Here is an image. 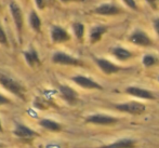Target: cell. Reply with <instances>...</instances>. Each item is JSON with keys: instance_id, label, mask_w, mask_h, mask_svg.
Segmentation results:
<instances>
[{"instance_id": "2", "label": "cell", "mask_w": 159, "mask_h": 148, "mask_svg": "<svg viewBox=\"0 0 159 148\" xmlns=\"http://www.w3.org/2000/svg\"><path fill=\"white\" fill-rule=\"evenodd\" d=\"M130 42H132L133 44H136V46H141V47H148L152 46V40L151 38L147 36V34L143 30L136 29L134 30L133 33L130 35L129 37Z\"/></svg>"}, {"instance_id": "16", "label": "cell", "mask_w": 159, "mask_h": 148, "mask_svg": "<svg viewBox=\"0 0 159 148\" xmlns=\"http://www.w3.org/2000/svg\"><path fill=\"white\" fill-rule=\"evenodd\" d=\"M14 134L19 137H25V138H28V137H33L35 136L36 132H34L33 130H30V128L25 127L23 124H17L16 128L14 130Z\"/></svg>"}, {"instance_id": "22", "label": "cell", "mask_w": 159, "mask_h": 148, "mask_svg": "<svg viewBox=\"0 0 159 148\" xmlns=\"http://www.w3.org/2000/svg\"><path fill=\"white\" fill-rule=\"evenodd\" d=\"M122 1H124L130 9H132V10H138V7H136V3L134 0H122Z\"/></svg>"}, {"instance_id": "20", "label": "cell", "mask_w": 159, "mask_h": 148, "mask_svg": "<svg viewBox=\"0 0 159 148\" xmlns=\"http://www.w3.org/2000/svg\"><path fill=\"white\" fill-rule=\"evenodd\" d=\"M156 63H157V59L152 54L144 55L142 59V64L144 65L145 67H152V66H154Z\"/></svg>"}, {"instance_id": "30", "label": "cell", "mask_w": 159, "mask_h": 148, "mask_svg": "<svg viewBox=\"0 0 159 148\" xmlns=\"http://www.w3.org/2000/svg\"><path fill=\"white\" fill-rule=\"evenodd\" d=\"M158 81H159V77H158Z\"/></svg>"}, {"instance_id": "7", "label": "cell", "mask_w": 159, "mask_h": 148, "mask_svg": "<svg viewBox=\"0 0 159 148\" xmlns=\"http://www.w3.org/2000/svg\"><path fill=\"white\" fill-rule=\"evenodd\" d=\"M73 81H75L78 86H80L81 88L84 89H103V87L101 84H98V82H95L94 80L90 79V78L84 77V76H76V77L73 78Z\"/></svg>"}, {"instance_id": "6", "label": "cell", "mask_w": 159, "mask_h": 148, "mask_svg": "<svg viewBox=\"0 0 159 148\" xmlns=\"http://www.w3.org/2000/svg\"><path fill=\"white\" fill-rule=\"evenodd\" d=\"M126 93L134 96V97L143 98V100H154L155 98V96L153 95L151 91L146 89L139 88V87H128L126 89Z\"/></svg>"}, {"instance_id": "11", "label": "cell", "mask_w": 159, "mask_h": 148, "mask_svg": "<svg viewBox=\"0 0 159 148\" xmlns=\"http://www.w3.org/2000/svg\"><path fill=\"white\" fill-rule=\"evenodd\" d=\"M10 10H11V13H12L13 20H14V22H15V25H16L17 30L21 31L22 27H23V16H22L21 9H20V7L17 6L15 2H11Z\"/></svg>"}, {"instance_id": "10", "label": "cell", "mask_w": 159, "mask_h": 148, "mask_svg": "<svg viewBox=\"0 0 159 148\" xmlns=\"http://www.w3.org/2000/svg\"><path fill=\"white\" fill-rule=\"evenodd\" d=\"M136 142L131 138H121V140L115 141L111 144L104 145L100 148H135Z\"/></svg>"}, {"instance_id": "12", "label": "cell", "mask_w": 159, "mask_h": 148, "mask_svg": "<svg viewBox=\"0 0 159 148\" xmlns=\"http://www.w3.org/2000/svg\"><path fill=\"white\" fill-rule=\"evenodd\" d=\"M108 29L107 26H103V25H98L94 26L92 29L90 30V41L92 43H95V42L100 41V39L103 37L105 33Z\"/></svg>"}, {"instance_id": "21", "label": "cell", "mask_w": 159, "mask_h": 148, "mask_svg": "<svg viewBox=\"0 0 159 148\" xmlns=\"http://www.w3.org/2000/svg\"><path fill=\"white\" fill-rule=\"evenodd\" d=\"M73 29H74V33H75L76 37H77L78 39H82L84 34V26L82 25L81 23H75L73 25Z\"/></svg>"}, {"instance_id": "1", "label": "cell", "mask_w": 159, "mask_h": 148, "mask_svg": "<svg viewBox=\"0 0 159 148\" xmlns=\"http://www.w3.org/2000/svg\"><path fill=\"white\" fill-rule=\"evenodd\" d=\"M115 108L119 111H122V113H128L131 115H140V114L144 113L146 107L140 102H128L115 105Z\"/></svg>"}, {"instance_id": "15", "label": "cell", "mask_w": 159, "mask_h": 148, "mask_svg": "<svg viewBox=\"0 0 159 148\" xmlns=\"http://www.w3.org/2000/svg\"><path fill=\"white\" fill-rule=\"evenodd\" d=\"M60 90H61V93H62V95H63V97L69 103V104H75V103L77 102V93L71 88L66 87V86H62L61 88H60Z\"/></svg>"}, {"instance_id": "19", "label": "cell", "mask_w": 159, "mask_h": 148, "mask_svg": "<svg viewBox=\"0 0 159 148\" xmlns=\"http://www.w3.org/2000/svg\"><path fill=\"white\" fill-rule=\"evenodd\" d=\"M30 23L32 25V27L34 28L35 30L39 31L40 30V25H41V22H40V19L35 12H32L30 14Z\"/></svg>"}, {"instance_id": "9", "label": "cell", "mask_w": 159, "mask_h": 148, "mask_svg": "<svg viewBox=\"0 0 159 148\" xmlns=\"http://www.w3.org/2000/svg\"><path fill=\"white\" fill-rule=\"evenodd\" d=\"M120 12V10L111 3H103L100 4L98 7H96L94 9V13L100 15H115L118 14Z\"/></svg>"}, {"instance_id": "25", "label": "cell", "mask_w": 159, "mask_h": 148, "mask_svg": "<svg viewBox=\"0 0 159 148\" xmlns=\"http://www.w3.org/2000/svg\"><path fill=\"white\" fill-rule=\"evenodd\" d=\"M36 4L39 9H42L43 8V4H44V0H35Z\"/></svg>"}, {"instance_id": "13", "label": "cell", "mask_w": 159, "mask_h": 148, "mask_svg": "<svg viewBox=\"0 0 159 148\" xmlns=\"http://www.w3.org/2000/svg\"><path fill=\"white\" fill-rule=\"evenodd\" d=\"M111 53H113V55L116 57V59L121 61V62L130 60L132 56H133L132 52H130L129 50L122 48V47H116V48H114L113 51H111Z\"/></svg>"}, {"instance_id": "18", "label": "cell", "mask_w": 159, "mask_h": 148, "mask_svg": "<svg viewBox=\"0 0 159 148\" xmlns=\"http://www.w3.org/2000/svg\"><path fill=\"white\" fill-rule=\"evenodd\" d=\"M25 59H26V62L28 63V65H30V66H34V65H35V63L39 62L37 53H36V51L33 50V49L30 51V52L25 53Z\"/></svg>"}, {"instance_id": "29", "label": "cell", "mask_w": 159, "mask_h": 148, "mask_svg": "<svg viewBox=\"0 0 159 148\" xmlns=\"http://www.w3.org/2000/svg\"><path fill=\"white\" fill-rule=\"evenodd\" d=\"M0 131H2V128H1V123H0Z\"/></svg>"}, {"instance_id": "23", "label": "cell", "mask_w": 159, "mask_h": 148, "mask_svg": "<svg viewBox=\"0 0 159 148\" xmlns=\"http://www.w3.org/2000/svg\"><path fill=\"white\" fill-rule=\"evenodd\" d=\"M0 43H7V37H6V34H4L3 29L0 27Z\"/></svg>"}, {"instance_id": "28", "label": "cell", "mask_w": 159, "mask_h": 148, "mask_svg": "<svg viewBox=\"0 0 159 148\" xmlns=\"http://www.w3.org/2000/svg\"><path fill=\"white\" fill-rule=\"evenodd\" d=\"M63 2H67V1H70V0H62Z\"/></svg>"}, {"instance_id": "26", "label": "cell", "mask_w": 159, "mask_h": 148, "mask_svg": "<svg viewBox=\"0 0 159 148\" xmlns=\"http://www.w3.org/2000/svg\"><path fill=\"white\" fill-rule=\"evenodd\" d=\"M9 103V100L8 98H6L4 96L0 95V105H3V104H8Z\"/></svg>"}, {"instance_id": "8", "label": "cell", "mask_w": 159, "mask_h": 148, "mask_svg": "<svg viewBox=\"0 0 159 148\" xmlns=\"http://www.w3.org/2000/svg\"><path fill=\"white\" fill-rule=\"evenodd\" d=\"M53 62L57 63V64H62V65H80L81 63L79 62L77 59L70 56L68 54H65V53H55L53 55Z\"/></svg>"}, {"instance_id": "27", "label": "cell", "mask_w": 159, "mask_h": 148, "mask_svg": "<svg viewBox=\"0 0 159 148\" xmlns=\"http://www.w3.org/2000/svg\"><path fill=\"white\" fill-rule=\"evenodd\" d=\"M146 1L148 2L149 4H151L152 8L156 9V1H157V0H146Z\"/></svg>"}, {"instance_id": "5", "label": "cell", "mask_w": 159, "mask_h": 148, "mask_svg": "<svg viewBox=\"0 0 159 148\" xmlns=\"http://www.w3.org/2000/svg\"><path fill=\"white\" fill-rule=\"evenodd\" d=\"M0 83L7 90H9L10 92H12L15 95H19L20 97H23L22 95V89L20 87V84L17 82H15L13 79L7 77V76H0Z\"/></svg>"}, {"instance_id": "14", "label": "cell", "mask_w": 159, "mask_h": 148, "mask_svg": "<svg viewBox=\"0 0 159 148\" xmlns=\"http://www.w3.org/2000/svg\"><path fill=\"white\" fill-rule=\"evenodd\" d=\"M69 39L68 34L66 33V30H64L63 28L61 27H53L52 29V40L54 42H64L67 41Z\"/></svg>"}, {"instance_id": "24", "label": "cell", "mask_w": 159, "mask_h": 148, "mask_svg": "<svg viewBox=\"0 0 159 148\" xmlns=\"http://www.w3.org/2000/svg\"><path fill=\"white\" fill-rule=\"evenodd\" d=\"M154 27H155V30H156V33H157V35L159 36V17L154 20Z\"/></svg>"}, {"instance_id": "17", "label": "cell", "mask_w": 159, "mask_h": 148, "mask_svg": "<svg viewBox=\"0 0 159 148\" xmlns=\"http://www.w3.org/2000/svg\"><path fill=\"white\" fill-rule=\"evenodd\" d=\"M40 124L43 128L48 130H51V131H60L61 130V125L57 122L52 120H49V119H43V120L40 121Z\"/></svg>"}, {"instance_id": "3", "label": "cell", "mask_w": 159, "mask_h": 148, "mask_svg": "<svg viewBox=\"0 0 159 148\" xmlns=\"http://www.w3.org/2000/svg\"><path fill=\"white\" fill-rule=\"evenodd\" d=\"M87 122L93 123V124H100V125H113L118 122V119L113 116L108 115H102V114H96V115L89 116L87 118Z\"/></svg>"}, {"instance_id": "4", "label": "cell", "mask_w": 159, "mask_h": 148, "mask_svg": "<svg viewBox=\"0 0 159 148\" xmlns=\"http://www.w3.org/2000/svg\"><path fill=\"white\" fill-rule=\"evenodd\" d=\"M95 63L105 75H113V74L118 73L119 70H121V67L117 66V65H115L114 63H111L108 60L95 59Z\"/></svg>"}]
</instances>
